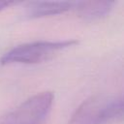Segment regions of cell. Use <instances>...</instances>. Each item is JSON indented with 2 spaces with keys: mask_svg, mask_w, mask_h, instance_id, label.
Returning <instances> with one entry per match:
<instances>
[{
  "mask_svg": "<svg viewBox=\"0 0 124 124\" xmlns=\"http://www.w3.org/2000/svg\"><path fill=\"white\" fill-rule=\"evenodd\" d=\"M122 115V96L93 95L76 108L68 124H107L112 120L121 119Z\"/></svg>",
  "mask_w": 124,
  "mask_h": 124,
  "instance_id": "cell-1",
  "label": "cell"
},
{
  "mask_svg": "<svg viewBox=\"0 0 124 124\" xmlns=\"http://www.w3.org/2000/svg\"><path fill=\"white\" fill-rule=\"evenodd\" d=\"M78 44V40L35 41L17 45L5 52L0 64H38L48 61L60 51Z\"/></svg>",
  "mask_w": 124,
  "mask_h": 124,
  "instance_id": "cell-2",
  "label": "cell"
},
{
  "mask_svg": "<svg viewBox=\"0 0 124 124\" xmlns=\"http://www.w3.org/2000/svg\"><path fill=\"white\" fill-rule=\"evenodd\" d=\"M53 100L54 94L51 91L37 93L8 113L0 124H45Z\"/></svg>",
  "mask_w": 124,
  "mask_h": 124,
  "instance_id": "cell-3",
  "label": "cell"
},
{
  "mask_svg": "<svg viewBox=\"0 0 124 124\" xmlns=\"http://www.w3.org/2000/svg\"><path fill=\"white\" fill-rule=\"evenodd\" d=\"M76 2L70 1H32L25 6V16L28 18H42L64 14L74 10Z\"/></svg>",
  "mask_w": 124,
  "mask_h": 124,
  "instance_id": "cell-4",
  "label": "cell"
},
{
  "mask_svg": "<svg viewBox=\"0 0 124 124\" xmlns=\"http://www.w3.org/2000/svg\"><path fill=\"white\" fill-rule=\"evenodd\" d=\"M114 5V1H82L76 2L74 10L82 19L94 21L106 17Z\"/></svg>",
  "mask_w": 124,
  "mask_h": 124,
  "instance_id": "cell-5",
  "label": "cell"
},
{
  "mask_svg": "<svg viewBox=\"0 0 124 124\" xmlns=\"http://www.w3.org/2000/svg\"><path fill=\"white\" fill-rule=\"evenodd\" d=\"M16 2H0V13L8 8H10L13 5H16Z\"/></svg>",
  "mask_w": 124,
  "mask_h": 124,
  "instance_id": "cell-6",
  "label": "cell"
}]
</instances>
